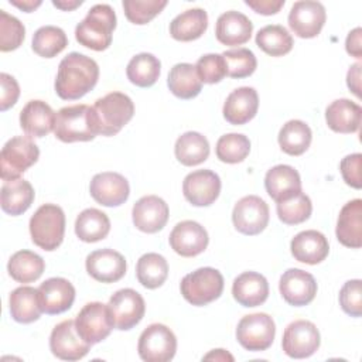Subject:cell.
I'll list each match as a JSON object with an SVG mask.
<instances>
[{
    "label": "cell",
    "instance_id": "obj_1",
    "mask_svg": "<svg viewBox=\"0 0 362 362\" xmlns=\"http://www.w3.org/2000/svg\"><path fill=\"white\" fill-rule=\"evenodd\" d=\"M99 79V66L95 59L79 52L64 57L58 65L55 92L64 100H75L95 88Z\"/></svg>",
    "mask_w": 362,
    "mask_h": 362
},
{
    "label": "cell",
    "instance_id": "obj_2",
    "mask_svg": "<svg viewBox=\"0 0 362 362\" xmlns=\"http://www.w3.org/2000/svg\"><path fill=\"white\" fill-rule=\"evenodd\" d=\"M116 28V14L109 4H95L76 25V41L93 51H105L112 44Z\"/></svg>",
    "mask_w": 362,
    "mask_h": 362
},
{
    "label": "cell",
    "instance_id": "obj_3",
    "mask_svg": "<svg viewBox=\"0 0 362 362\" xmlns=\"http://www.w3.org/2000/svg\"><path fill=\"white\" fill-rule=\"evenodd\" d=\"M54 133L64 143L93 140L99 134L93 109L88 105H72L59 109Z\"/></svg>",
    "mask_w": 362,
    "mask_h": 362
},
{
    "label": "cell",
    "instance_id": "obj_4",
    "mask_svg": "<svg viewBox=\"0 0 362 362\" xmlns=\"http://www.w3.org/2000/svg\"><path fill=\"white\" fill-rule=\"evenodd\" d=\"M92 109L99 134L102 136L117 134L134 115L132 99L122 92H110L103 98H99Z\"/></svg>",
    "mask_w": 362,
    "mask_h": 362
},
{
    "label": "cell",
    "instance_id": "obj_5",
    "mask_svg": "<svg viewBox=\"0 0 362 362\" xmlns=\"http://www.w3.org/2000/svg\"><path fill=\"white\" fill-rule=\"evenodd\" d=\"M28 226L33 242L42 250L52 252L64 240L65 214L55 204H44L34 212Z\"/></svg>",
    "mask_w": 362,
    "mask_h": 362
},
{
    "label": "cell",
    "instance_id": "obj_6",
    "mask_svg": "<svg viewBox=\"0 0 362 362\" xmlns=\"http://www.w3.org/2000/svg\"><path fill=\"white\" fill-rule=\"evenodd\" d=\"M182 297L192 305H206L221 297L223 276L214 267H201L184 276L180 284Z\"/></svg>",
    "mask_w": 362,
    "mask_h": 362
},
{
    "label": "cell",
    "instance_id": "obj_7",
    "mask_svg": "<svg viewBox=\"0 0 362 362\" xmlns=\"http://www.w3.org/2000/svg\"><path fill=\"white\" fill-rule=\"evenodd\" d=\"M40 150L30 136L11 137L1 148L0 171L1 180L10 181L20 178L33 164L37 163Z\"/></svg>",
    "mask_w": 362,
    "mask_h": 362
},
{
    "label": "cell",
    "instance_id": "obj_8",
    "mask_svg": "<svg viewBox=\"0 0 362 362\" xmlns=\"http://www.w3.org/2000/svg\"><path fill=\"white\" fill-rule=\"evenodd\" d=\"M274 335V321L266 313H255L245 315L238 322L236 339L247 351H266L267 348L272 346Z\"/></svg>",
    "mask_w": 362,
    "mask_h": 362
},
{
    "label": "cell",
    "instance_id": "obj_9",
    "mask_svg": "<svg viewBox=\"0 0 362 362\" xmlns=\"http://www.w3.org/2000/svg\"><path fill=\"white\" fill-rule=\"evenodd\" d=\"M139 356L146 362H168L177 351V338L164 324L148 325L139 338Z\"/></svg>",
    "mask_w": 362,
    "mask_h": 362
},
{
    "label": "cell",
    "instance_id": "obj_10",
    "mask_svg": "<svg viewBox=\"0 0 362 362\" xmlns=\"http://www.w3.org/2000/svg\"><path fill=\"white\" fill-rule=\"evenodd\" d=\"M113 328L127 331L136 327L146 313V303L140 293L133 288L117 290L107 303Z\"/></svg>",
    "mask_w": 362,
    "mask_h": 362
},
{
    "label": "cell",
    "instance_id": "obj_11",
    "mask_svg": "<svg viewBox=\"0 0 362 362\" xmlns=\"http://www.w3.org/2000/svg\"><path fill=\"white\" fill-rule=\"evenodd\" d=\"M75 328L79 337L90 345L106 339L113 328L107 304L99 301L85 304L75 318Z\"/></svg>",
    "mask_w": 362,
    "mask_h": 362
},
{
    "label": "cell",
    "instance_id": "obj_12",
    "mask_svg": "<svg viewBox=\"0 0 362 362\" xmlns=\"http://www.w3.org/2000/svg\"><path fill=\"white\" fill-rule=\"evenodd\" d=\"M320 339V331L315 324L307 320H297L286 327L281 346L287 356L303 359L317 352L321 342Z\"/></svg>",
    "mask_w": 362,
    "mask_h": 362
},
{
    "label": "cell",
    "instance_id": "obj_13",
    "mask_svg": "<svg viewBox=\"0 0 362 362\" xmlns=\"http://www.w3.org/2000/svg\"><path fill=\"white\" fill-rule=\"evenodd\" d=\"M233 226L243 235H259L269 223V206L257 195L240 198L232 212Z\"/></svg>",
    "mask_w": 362,
    "mask_h": 362
},
{
    "label": "cell",
    "instance_id": "obj_14",
    "mask_svg": "<svg viewBox=\"0 0 362 362\" xmlns=\"http://www.w3.org/2000/svg\"><path fill=\"white\" fill-rule=\"evenodd\" d=\"M90 346L76 332L75 320L61 321L51 331L49 349L58 359L79 361L89 352Z\"/></svg>",
    "mask_w": 362,
    "mask_h": 362
},
{
    "label": "cell",
    "instance_id": "obj_15",
    "mask_svg": "<svg viewBox=\"0 0 362 362\" xmlns=\"http://www.w3.org/2000/svg\"><path fill=\"white\" fill-rule=\"evenodd\" d=\"M327 20L325 7L320 1H296L288 13V25L300 38L317 37Z\"/></svg>",
    "mask_w": 362,
    "mask_h": 362
},
{
    "label": "cell",
    "instance_id": "obj_16",
    "mask_svg": "<svg viewBox=\"0 0 362 362\" xmlns=\"http://www.w3.org/2000/svg\"><path fill=\"white\" fill-rule=\"evenodd\" d=\"M182 192L194 206H208L219 197L221 178L211 170L192 171L184 178Z\"/></svg>",
    "mask_w": 362,
    "mask_h": 362
},
{
    "label": "cell",
    "instance_id": "obj_17",
    "mask_svg": "<svg viewBox=\"0 0 362 362\" xmlns=\"http://www.w3.org/2000/svg\"><path fill=\"white\" fill-rule=\"evenodd\" d=\"M279 290L287 304L303 307L314 300L317 294V281L313 274L301 269H288L280 277Z\"/></svg>",
    "mask_w": 362,
    "mask_h": 362
},
{
    "label": "cell",
    "instance_id": "obj_18",
    "mask_svg": "<svg viewBox=\"0 0 362 362\" xmlns=\"http://www.w3.org/2000/svg\"><path fill=\"white\" fill-rule=\"evenodd\" d=\"M171 249L182 257H194L202 253L209 242L206 229L195 221L178 222L168 238Z\"/></svg>",
    "mask_w": 362,
    "mask_h": 362
},
{
    "label": "cell",
    "instance_id": "obj_19",
    "mask_svg": "<svg viewBox=\"0 0 362 362\" xmlns=\"http://www.w3.org/2000/svg\"><path fill=\"white\" fill-rule=\"evenodd\" d=\"M89 192L92 198L103 206H119L127 201L130 187L122 174L105 171L93 175Z\"/></svg>",
    "mask_w": 362,
    "mask_h": 362
},
{
    "label": "cell",
    "instance_id": "obj_20",
    "mask_svg": "<svg viewBox=\"0 0 362 362\" xmlns=\"http://www.w3.org/2000/svg\"><path fill=\"white\" fill-rule=\"evenodd\" d=\"M42 313L55 315L69 310L75 300V287L64 277H51L37 288Z\"/></svg>",
    "mask_w": 362,
    "mask_h": 362
},
{
    "label": "cell",
    "instance_id": "obj_21",
    "mask_svg": "<svg viewBox=\"0 0 362 362\" xmlns=\"http://www.w3.org/2000/svg\"><path fill=\"white\" fill-rule=\"evenodd\" d=\"M85 266L88 274L100 283L119 281L127 269L123 255L113 249H99L89 253Z\"/></svg>",
    "mask_w": 362,
    "mask_h": 362
},
{
    "label": "cell",
    "instance_id": "obj_22",
    "mask_svg": "<svg viewBox=\"0 0 362 362\" xmlns=\"http://www.w3.org/2000/svg\"><path fill=\"white\" fill-rule=\"evenodd\" d=\"M168 205L157 195L141 197L132 211L134 226L146 233L161 230L168 221Z\"/></svg>",
    "mask_w": 362,
    "mask_h": 362
},
{
    "label": "cell",
    "instance_id": "obj_23",
    "mask_svg": "<svg viewBox=\"0 0 362 362\" xmlns=\"http://www.w3.org/2000/svg\"><path fill=\"white\" fill-rule=\"evenodd\" d=\"M259 109L257 92L250 86L232 90L223 103V117L230 124H245L250 122Z\"/></svg>",
    "mask_w": 362,
    "mask_h": 362
},
{
    "label": "cell",
    "instance_id": "obj_24",
    "mask_svg": "<svg viewBox=\"0 0 362 362\" xmlns=\"http://www.w3.org/2000/svg\"><path fill=\"white\" fill-rule=\"evenodd\" d=\"M57 115L44 100H30L20 112V126L30 137H44L55 129Z\"/></svg>",
    "mask_w": 362,
    "mask_h": 362
},
{
    "label": "cell",
    "instance_id": "obj_25",
    "mask_svg": "<svg viewBox=\"0 0 362 362\" xmlns=\"http://www.w3.org/2000/svg\"><path fill=\"white\" fill-rule=\"evenodd\" d=\"M335 233L339 243L346 247L359 249L362 246V199H352L342 206Z\"/></svg>",
    "mask_w": 362,
    "mask_h": 362
},
{
    "label": "cell",
    "instance_id": "obj_26",
    "mask_svg": "<svg viewBox=\"0 0 362 362\" xmlns=\"http://www.w3.org/2000/svg\"><path fill=\"white\" fill-rule=\"evenodd\" d=\"M252 21L243 13L235 10L221 14L215 25L216 40L221 44L229 47H236L247 42L252 37Z\"/></svg>",
    "mask_w": 362,
    "mask_h": 362
},
{
    "label": "cell",
    "instance_id": "obj_27",
    "mask_svg": "<svg viewBox=\"0 0 362 362\" xmlns=\"http://www.w3.org/2000/svg\"><path fill=\"white\" fill-rule=\"evenodd\" d=\"M291 255L296 260L307 264L321 263L329 253L327 238L314 229L297 233L290 243Z\"/></svg>",
    "mask_w": 362,
    "mask_h": 362
},
{
    "label": "cell",
    "instance_id": "obj_28",
    "mask_svg": "<svg viewBox=\"0 0 362 362\" xmlns=\"http://www.w3.org/2000/svg\"><path fill=\"white\" fill-rule=\"evenodd\" d=\"M264 188L276 202L284 201L301 192V180L296 168L287 164L272 167L264 177Z\"/></svg>",
    "mask_w": 362,
    "mask_h": 362
},
{
    "label": "cell",
    "instance_id": "obj_29",
    "mask_svg": "<svg viewBox=\"0 0 362 362\" xmlns=\"http://www.w3.org/2000/svg\"><path fill=\"white\" fill-rule=\"evenodd\" d=\"M232 296L243 307H257L269 297V283L260 273L243 272L233 280Z\"/></svg>",
    "mask_w": 362,
    "mask_h": 362
},
{
    "label": "cell",
    "instance_id": "obj_30",
    "mask_svg": "<svg viewBox=\"0 0 362 362\" xmlns=\"http://www.w3.org/2000/svg\"><path fill=\"white\" fill-rule=\"evenodd\" d=\"M362 109L358 103L349 99H337L325 110V120L328 127L335 133L349 134L361 127Z\"/></svg>",
    "mask_w": 362,
    "mask_h": 362
},
{
    "label": "cell",
    "instance_id": "obj_31",
    "mask_svg": "<svg viewBox=\"0 0 362 362\" xmlns=\"http://www.w3.org/2000/svg\"><path fill=\"white\" fill-rule=\"evenodd\" d=\"M34 195V188L27 180L16 178L4 181L0 192L1 209L11 216L21 215L31 206Z\"/></svg>",
    "mask_w": 362,
    "mask_h": 362
},
{
    "label": "cell",
    "instance_id": "obj_32",
    "mask_svg": "<svg viewBox=\"0 0 362 362\" xmlns=\"http://www.w3.org/2000/svg\"><path fill=\"white\" fill-rule=\"evenodd\" d=\"M208 28V14L204 8H189L170 23V34L177 41H194Z\"/></svg>",
    "mask_w": 362,
    "mask_h": 362
},
{
    "label": "cell",
    "instance_id": "obj_33",
    "mask_svg": "<svg viewBox=\"0 0 362 362\" xmlns=\"http://www.w3.org/2000/svg\"><path fill=\"white\" fill-rule=\"evenodd\" d=\"M8 303L13 320L21 324H30L37 321L42 313L38 301L37 288L30 286H21L13 290Z\"/></svg>",
    "mask_w": 362,
    "mask_h": 362
},
{
    "label": "cell",
    "instance_id": "obj_34",
    "mask_svg": "<svg viewBox=\"0 0 362 362\" xmlns=\"http://www.w3.org/2000/svg\"><path fill=\"white\" fill-rule=\"evenodd\" d=\"M167 85L173 95L180 99H192L198 96L202 89V82L197 74L195 65L188 62H181L171 68Z\"/></svg>",
    "mask_w": 362,
    "mask_h": 362
},
{
    "label": "cell",
    "instance_id": "obj_35",
    "mask_svg": "<svg viewBox=\"0 0 362 362\" xmlns=\"http://www.w3.org/2000/svg\"><path fill=\"white\" fill-rule=\"evenodd\" d=\"M175 158L187 167L204 163L209 156V143L205 136L198 132H187L181 134L174 146Z\"/></svg>",
    "mask_w": 362,
    "mask_h": 362
},
{
    "label": "cell",
    "instance_id": "obj_36",
    "mask_svg": "<svg viewBox=\"0 0 362 362\" xmlns=\"http://www.w3.org/2000/svg\"><path fill=\"white\" fill-rule=\"evenodd\" d=\"M110 230V221L107 215L96 208L82 211L75 221L76 236L86 243H93L105 239Z\"/></svg>",
    "mask_w": 362,
    "mask_h": 362
},
{
    "label": "cell",
    "instance_id": "obj_37",
    "mask_svg": "<svg viewBox=\"0 0 362 362\" xmlns=\"http://www.w3.org/2000/svg\"><path fill=\"white\" fill-rule=\"evenodd\" d=\"M44 259L31 250L16 252L7 263L8 274L18 283H31L38 280L44 273Z\"/></svg>",
    "mask_w": 362,
    "mask_h": 362
},
{
    "label": "cell",
    "instance_id": "obj_38",
    "mask_svg": "<svg viewBox=\"0 0 362 362\" xmlns=\"http://www.w3.org/2000/svg\"><path fill=\"white\" fill-rule=\"evenodd\" d=\"M280 148L288 156H301L311 144L313 133L307 123L303 120H288L279 132Z\"/></svg>",
    "mask_w": 362,
    "mask_h": 362
},
{
    "label": "cell",
    "instance_id": "obj_39",
    "mask_svg": "<svg viewBox=\"0 0 362 362\" xmlns=\"http://www.w3.org/2000/svg\"><path fill=\"white\" fill-rule=\"evenodd\" d=\"M161 64L157 57L148 52H141L134 55L126 68L127 79L140 88L153 86L160 76Z\"/></svg>",
    "mask_w": 362,
    "mask_h": 362
},
{
    "label": "cell",
    "instance_id": "obj_40",
    "mask_svg": "<svg viewBox=\"0 0 362 362\" xmlns=\"http://www.w3.org/2000/svg\"><path fill=\"white\" fill-rule=\"evenodd\" d=\"M136 276L143 287L157 288L163 286L168 276V263L158 253H146L137 260Z\"/></svg>",
    "mask_w": 362,
    "mask_h": 362
},
{
    "label": "cell",
    "instance_id": "obj_41",
    "mask_svg": "<svg viewBox=\"0 0 362 362\" xmlns=\"http://www.w3.org/2000/svg\"><path fill=\"white\" fill-rule=\"evenodd\" d=\"M256 45L270 57H283L293 48V37L280 24L260 28L256 34Z\"/></svg>",
    "mask_w": 362,
    "mask_h": 362
},
{
    "label": "cell",
    "instance_id": "obj_42",
    "mask_svg": "<svg viewBox=\"0 0 362 362\" xmlns=\"http://www.w3.org/2000/svg\"><path fill=\"white\" fill-rule=\"evenodd\" d=\"M68 45L66 34L55 25L40 27L33 35V51L42 58H54Z\"/></svg>",
    "mask_w": 362,
    "mask_h": 362
},
{
    "label": "cell",
    "instance_id": "obj_43",
    "mask_svg": "<svg viewBox=\"0 0 362 362\" xmlns=\"http://www.w3.org/2000/svg\"><path fill=\"white\" fill-rule=\"evenodd\" d=\"M276 204L279 219L286 225L303 223L310 218L313 212L311 199L303 191Z\"/></svg>",
    "mask_w": 362,
    "mask_h": 362
},
{
    "label": "cell",
    "instance_id": "obj_44",
    "mask_svg": "<svg viewBox=\"0 0 362 362\" xmlns=\"http://www.w3.org/2000/svg\"><path fill=\"white\" fill-rule=\"evenodd\" d=\"M216 157L222 163L236 164L243 161L250 151V141L245 134L228 133L218 139L216 141Z\"/></svg>",
    "mask_w": 362,
    "mask_h": 362
},
{
    "label": "cell",
    "instance_id": "obj_45",
    "mask_svg": "<svg viewBox=\"0 0 362 362\" xmlns=\"http://www.w3.org/2000/svg\"><path fill=\"white\" fill-rule=\"evenodd\" d=\"M226 62L228 76L235 79H242L250 76L257 66V61L255 54L247 48H236L228 49L222 54Z\"/></svg>",
    "mask_w": 362,
    "mask_h": 362
},
{
    "label": "cell",
    "instance_id": "obj_46",
    "mask_svg": "<svg viewBox=\"0 0 362 362\" xmlns=\"http://www.w3.org/2000/svg\"><path fill=\"white\" fill-rule=\"evenodd\" d=\"M123 10L127 20L143 25L150 23L167 6L165 0H123Z\"/></svg>",
    "mask_w": 362,
    "mask_h": 362
},
{
    "label": "cell",
    "instance_id": "obj_47",
    "mask_svg": "<svg viewBox=\"0 0 362 362\" xmlns=\"http://www.w3.org/2000/svg\"><path fill=\"white\" fill-rule=\"evenodd\" d=\"M24 35L25 28L23 23L17 17L0 10V51L8 52L17 49L23 44Z\"/></svg>",
    "mask_w": 362,
    "mask_h": 362
},
{
    "label": "cell",
    "instance_id": "obj_48",
    "mask_svg": "<svg viewBox=\"0 0 362 362\" xmlns=\"http://www.w3.org/2000/svg\"><path fill=\"white\" fill-rule=\"evenodd\" d=\"M195 69L201 82H205V83H218L228 75L226 62L222 54L202 55L197 61Z\"/></svg>",
    "mask_w": 362,
    "mask_h": 362
},
{
    "label": "cell",
    "instance_id": "obj_49",
    "mask_svg": "<svg viewBox=\"0 0 362 362\" xmlns=\"http://www.w3.org/2000/svg\"><path fill=\"white\" fill-rule=\"evenodd\" d=\"M341 308L351 317L362 314V281L359 279L348 280L339 291Z\"/></svg>",
    "mask_w": 362,
    "mask_h": 362
},
{
    "label": "cell",
    "instance_id": "obj_50",
    "mask_svg": "<svg viewBox=\"0 0 362 362\" xmlns=\"http://www.w3.org/2000/svg\"><path fill=\"white\" fill-rule=\"evenodd\" d=\"M361 165H362V154L355 153L344 157L339 163V170L342 174L344 181L352 187L359 189L362 187V177H361Z\"/></svg>",
    "mask_w": 362,
    "mask_h": 362
},
{
    "label": "cell",
    "instance_id": "obj_51",
    "mask_svg": "<svg viewBox=\"0 0 362 362\" xmlns=\"http://www.w3.org/2000/svg\"><path fill=\"white\" fill-rule=\"evenodd\" d=\"M0 82H1V100H0V109L4 112L10 109L13 105H16L18 96H20V86L17 81L6 74H0Z\"/></svg>",
    "mask_w": 362,
    "mask_h": 362
},
{
    "label": "cell",
    "instance_id": "obj_52",
    "mask_svg": "<svg viewBox=\"0 0 362 362\" xmlns=\"http://www.w3.org/2000/svg\"><path fill=\"white\" fill-rule=\"evenodd\" d=\"M246 6L263 16H272L280 11L284 6V0H246Z\"/></svg>",
    "mask_w": 362,
    "mask_h": 362
},
{
    "label": "cell",
    "instance_id": "obj_53",
    "mask_svg": "<svg viewBox=\"0 0 362 362\" xmlns=\"http://www.w3.org/2000/svg\"><path fill=\"white\" fill-rule=\"evenodd\" d=\"M361 35H362V30L359 27H356L355 30H352L345 41V48L346 52L351 54L355 58H361L362 57V42H361Z\"/></svg>",
    "mask_w": 362,
    "mask_h": 362
},
{
    "label": "cell",
    "instance_id": "obj_54",
    "mask_svg": "<svg viewBox=\"0 0 362 362\" xmlns=\"http://www.w3.org/2000/svg\"><path fill=\"white\" fill-rule=\"evenodd\" d=\"M361 64L356 62L354 64L349 71H348V75H346V83H348V88L359 98L361 96Z\"/></svg>",
    "mask_w": 362,
    "mask_h": 362
},
{
    "label": "cell",
    "instance_id": "obj_55",
    "mask_svg": "<svg viewBox=\"0 0 362 362\" xmlns=\"http://www.w3.org/2000/svg\"><path fill=\"white\" fill-rule=\"evenodd\" d=\"M10 4L18 7L20 10H23V11H25V13H31V11H34L37 7L41 6V0H23V1L10 0Z\"/></svg>",
    "mask_w": 362,
    "mask_h": 362
},
{
    "label": "cell",
    "instance_id": "obj_56",
    "mask_svg": "<svg viewBox=\"0 0 362 362\" xmlns=\"http://www.w3.org/2000/svg\"><path fill=\"white\" fill-rule=\"evenodd\" d=\"M204 359L205 361H208V359H215V361H226L228 359V361H233V356L229 355L225 349H214L212 352L205 355Z\"/></svg>",
    "mask_w": 362,
    "mask_h": 362
},
{
    "label": "cell",
    "instance_id": "obj_57",
    "mask_svg": "<svg viewBox=\"0 0 362 362\" xmlns=\"http://www.w3.org/2000/svg\"><path fill=\"white\" fill-rule=\"evenodd\" d=\"M52 4L57 7V8H61L64 11H71L74 8H76L78 6L82 4V0H74V1H66V0H61V1H52Z\"/></svg>",
    "mask_w": 362,
    "mask_h": 362
}]
</instances>
